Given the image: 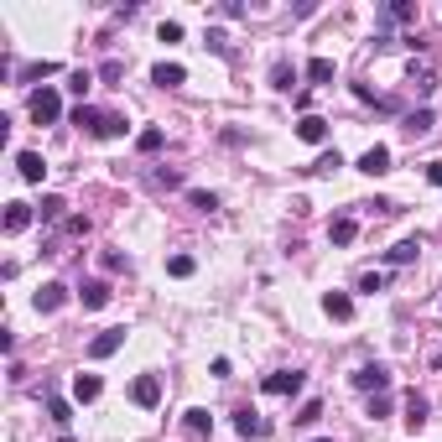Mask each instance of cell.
<instances>
[{
    "instance_id": "4316f807",
    "label": "cell",
    "mask_w": 442,
    "mask_h": 442,
    "mask_svg": "<svg viewBox=\"0 0 442 442\" xmlns=\"http://www.w3.org/2000/svg\"><path fill=\"white\" fill-rule=\"evenodd\" d=\"M317 417H323V400H307V406H302V411H297L291 422H297V427H312Z\"/></svg>"
},
{
    "instance_id": "836d02e7",
    "label": "cell",
    "mask_w": 442,
    "mask_h": 442,
    "mask_svg": "<svg viewBox=\"0 0 442 442\" xmlns=\"http://www.w3.org/2000/svg\"><path fill=\"white\" fill-rule=\"evenodd\" d=\"M89 84H94V73H73V84H68V89L78 94V99H84V94H89Z\"/></svg>"
},
{
    "instance_id": "30bf717a",
    "label": "cell",
    "mask_w": 442,
    "mask_h": 442,
    "mask_svg": "<svg viewBox=\"0 0 442 442\" xmlns=\"http://www.w3.org/2000/svg\"><path fill=\"white\" fill-rule=\"evenodd\" d=\"M63 302H68V286H58V281H47V286L37 291V312H58Z\"/></svg>"
},
{
    "instance_id": "8d00e7d4",
    "label": "cell",
    "mask_w": 442,
    "mask_h": 442,
    "mask_svg": "<svg viewBox=\"0 0 442 442\" xmlns=\"http://www.w3.org/2000/svg\"><path fill=\"white\" fill-rule=\"evenodd\" d=\"M427 182H432V187H442V162H432V167H427Z\"/></svg>"
},
{
    "instance_id": "3957f363",
    "label": "cell",
    "mask_w": 442,
    "mask_h": 442,
    "mask_svg": "<svg viewBox=\"0 0 442 442\" xmlns=\"http://www.w3.org/2000/svg\"><path fill=\"white\" fill-rule=\"evenodd\" d=\"M354 385L370 391V396H385V391H391V370H385V365H365V370H354Z\"/></svg>"
},
{
    "instance_id": "1f68e13d",
    "label": "cell",
    "mask_w": 442,
    "mask_h": 442,
    "mask_svg": "<svg viewBox=\"0 0 442 442\" xmlns=\"http://www.w3.org/2000/svg\"><path fill=\"white\" fill-rule=\"evenodd\" d=\"M370 417H391V396H370Z\"/></svg>"
},
{
    "instance_id": "9a60e30c",
    "label": "cell",
    "mask_w": 442,
    "mask_h": 442,
    "mask_svg": "<svg viewBox=\"0 0 442 442\" xmlns=\"http://www.w3.org/2000/svg\"><path fill=\"white\" fill-rule=\"evenodd\" d=\"M354 234H359V224L349 219V213H339V219L328 224V239H333V245H354Z\"/></svg>"
},
{
    "instance_id": "9c48e42d",
    "label": "cell",
    "mask_w": 442,
    "mask_h": 442,
    "mask_svg": "<svg viewBox=\"0 0 442 442\" xmlns=\"http://www.w3.org/2000/svg\"><path fill=\"white\" fill-rule=\"evenodd\" d=\"M16 172H21L26 182H42V177H47V162H42L37 151H16Z\"/></svg>"
},
{
    "instance_id": "7a4b0ae2",
    "label": "cell",
    "mask_w": 442,
    "mask_h": 442,
    "mask_svg": "<svg viewBox=\"0 0 442 442\" xmlns=\"http://www.w3.org/2000/svg\"><path fill=\"white\" fill-rule=\"evenodd\" d=\"M302 385H307L302 370H276V374H265V396H297Z\"/></svg>"
},
{
    "instance_id": "52a82bcc",
    "label": "cell",
    "mask_w": 442,
    "mask_h": 442,
    "mask_svg": "<svg viewBox=\"0 0 442 442\" xmlns=\"http://www.w3.org/2000/svg\"><path fill=\"white\" fill-rule=\"evenodd\" d=\"M120 343H125V328H110V333H99V339L89 343V359H110V354H120Z\"/></svg>"
},
{
    "instance_id": "8fae6325",
    "label": "cell",
    "mask_w": 442,
    "mask_h": 442,
    "mask_svg": "<svg viewBox=\"0 0 442 442\" xmlns=\"http://www.w3.org/2000/svg\"><path fill=\"white\" fill-rule=\"evenodd\" d=\"M78 302H84L89 312H99V307L110 302V281H84V291H78Z\"/></svg>"
},
{
    "instance_id": "d6a6232c",
    "label": "cell",
    "mask_w": 442,
    "mask_h": 442,
    "mask_svg": "<svg viewBox=\"0 0 442 442\" xmlns=\"http://www.w3.org/2000/svg\"><path fill=\"white\" fill-rule=\"evenodd\" d=\"M391 16H396V21H411V16H417V6H411V0H396Z\"/></svg>"
},
{
    "instance_id": "ffe728a7",
    "label": "cell",
    "mask_w": 442,
    "mask_h": 442,
    "mask_svg": "<svg viewBox=\"0 0 442 442\" xmlns=\"http://www.w3.org/2000/svg\"><path fill=\"white\" fill-rule=\"evenodd\" d=\"M63 208H68V203H63L58 193H47L42 203H37V219H42V224H58V219H63Z\"/></svg>"
},
{
    "instance_id": "277c9868",
    "label": "cell",
    "mask_w": 442,
    "mask_h": 442,
    "mask_svg": "<svg viewBox=\"0 0 442 442\" xmlns=\"http://www.w3.org/2000/svg\"><path fill=\"white\" fill-rule=\"evenodd\" d=\"M130 400L151 411L156 400H162V380H156V374H136V385H130Z\"/></svg>"
},
{
    "instance_id": "4dcf8cb0",
    "label": "cell",
    "mask_w": 442,
    "mask_h": 442,
    "mask_svg": "<svg viewBox=\"0 0 442 442\" xmlns=\"http://www.w3.org/2000/svg\"><path fill=\"white\" fill-rule=\"evenodd\" d=\"M99 136H125V120H120V115H104V130H99Z\"/></svg>"
},
{
    "instance_id": "603a6c76",
    "label": "cell",
    "mask_w": 442,
    "mask_h": 442,
    "mask_svg": "<svg viewBox=\"0 0 442 442\" xmlns=\"http://www.w3.org/2000/svg\"><path fill=\"white\" fill-rule=\"evenodd\" d=\"M47 417L58 422V427H68V422H73V406H68L63 396H52V400H47Z\"/></svg>"
},
{
    "instance_id": "44dd1931",
    "label": "cell",
    "mask_w": 442,
    "mask_h": 442,
    "mask_svg": "<svg viewBox=\"0 0 442 442\" xmlns=\"http://www.w3.org/2000/svg\"><path fill=\"white\" fill-rule=\"evenodd\" d=\"M73 125H84V130H94V136H99V130H104V110H89V104H78V110H73Z\"/></svg>"
},
{
    "instance_id": "5b68a950",
    "label": "cell",
    "mask_w": 442,
    "mask_h": 442,
    "mask_svg": "<svg viewBox=\"0 0 442 442\" xmlns=\"http://www.w3.org/2000/svg\"><path fill=\"white\" fill-rule=\"evenodd\" d=\"M323 312L333 317V323H349V317H354V297H349V291H328V297H323Z\"/></svg>"
},
{
    "instance_id": "cb8c5ba5",
    "label": "cell",
    "mask_w": 442,
    "mask_h": 442,
    "mask_svg": "<svg viewBox=\"0 0 442 442\" xmlns=\"http://www.w3.org/2000/svg\"><path fill=\"white\" fill-rule=\"evenodd\" d=\"M307 78H312V84H333V63L328 58H312V63H307Z\"/></svg>"
},
{
    "instance_id": "484cf974",
    "label": "cell",
    "mask_w": 442,
    "mask_h": 442,
    "mask_svg": "<svg viewBox=\"0 0 442 442\" xmlns=\"http://www.w3.org/2000/svg\"><path fill=\"white\" fill-rule=\"evenodd\" d=\"M162 141H167V136H162L156 125H151V130H141V136H136V146H141L146 156H151V151H162Z\"/></svg>"
},
{
    "instance_id": "e0dca14e",
    "label": "cell",
    "mask_w": 442,
    "mask_h": 442,
    "mask_svg": "<svg viewBox=\"0 0 442 442\" xmlns=\"http://www.w3.org/2000/svg\"><path fill=\"white\" fill-rule=\"evenodd\" d=\"M406 427H411V432H422V427H427V400L417 391L406 396Z\"/></svg>"
},
{
    "instance_id": "83f0119b",
    "label": "cell",
    "mask_w": 442,
    "mask_h": 442,
    "mask_svg": "<svg viewBox=\"0 0 442 442\" xmlns=\"http://www.w3.org/2000/svg\"><path fill=\"white\" fill-rule=\"evenodd\" d=\"M187 203H193V208H219V198H213V193H203V187H193V193H187Z\"/></svg>"
},
{
    "instance_id": "7c38bea8",
    "label": "cell",
    "mask_w": 442,
    "mask_h": 442,
    "mask_svg": "<svg viewBox=\"0 0 442 442\" xmlns=\"http://www.w3.org/2000/svg\"><path fill=\"white\" fill-rule=\"evenodd\" d=\"M359 172H370V177H380V172H391V151H385V146H370V151L359 156Z\"/></svg>"
},
{
    "instance_id": "2e32d148",
    "label": "cell",
    "mask_w": 442,
    "mask_h": 442,
    "mask_svg": "<svg viewBox=\"0 0 442 442\" xmlns=\"http://www.w3.org/2000/svg\"><path fill=\"white\" fill-rule=\"evenodd\" d=\"M32 219H37V208H26V203H11V208H6V234H21Z\"/></svg>"
},
{
    "instance_id": "8992f818",
    "label": "cell",
    "mask_w": 442,
    "mask_h": 442,
    "mask_svg": "<svg viewBox=\"0 0 442 442\" xmlns=\"http://www.w3.org/2000/svg\"><path fill=\"white\" fill-rule=\"evenodd\" d=\"M297 136H302L307 146H323V141H328V120H323V115H302V120H297Z\"/></svg>"
},
{
    "instance_id": "ba28073f",
    "label": "cell",
    "mask_w": 442,
    "mask_h": 442,
    "mask_svg": "<svg viewBox=\"0 0 442 442\" xmlns=\"http://www.w3.org/2000/svg\"><path fill=\"white\" fill-rule=\"evenodd\" d=\"M99 391H104V380H99V374H73V400H78V406L99 400Z\"/></svg>"
},
{
    "instance_id": "4fadbf2b",
    "label": "cell",
    "mask_w": 442,
    "mask_h": 442,
    "mask_svg": "<svg viewBox=\"0 0 442 442\" xmlns=\"http://www.w3.org/2000/svg\"><path fill=\"white\" fill-rule=\"evenodd\" d=\"M182 427H187V437H208L213 432V417L203 406H193V411H182Z\"/></svg>"
},
{
    "instance_id": "6da1fadb",
    "label": "cell",
    "mask_w": 442,
    "mask_h": 442,
    "mask_svg": "<svg viewBox=\"0 0 442 442\" xmlns=\"http://www.w3.org/2000/svg\"><path fill=\"white\" fill-rule=\"evenodd\" d=\"M26 110H32V120H37V125H52V120L63 115V94H58V89H37Z\"/></svg>"
},
{
    "instance_id": "5bb4252c",
    "label": "cell",
    "mask_w": 442,
    "mask_h": 442,
    "mask_svg": "<svg viewBox=\"0 0 442 442\" xmlns=\"http://www.w3.org/2000/svg\"><path fill=\"white\" fill-rule=\"evenodd\" d=\"M182 78H187L182 63H156V68H151V84H162V89H177Z\"/></svg>"
},
{
    "instance_id": "74e56055",
    "label": "cell",
    "mask_w": 442,
    "mask_h": 442,
    "mask_svg": "<svg viewBox=\"0 0 442 442\" xmlns=\"http://www.w3.org/2000/svg\"><path fill=\"white\" fill-rule=\"evenodd\" d=\"M317 442H328V437H317Z\"/></svg>"
},
{
    "instance_id": "e575fe53",
    "label": "cell",
    "mask_w": 442,
    "mask_h": 442,
    "mask_svg": "<svg viewBox=\"0 0 442 442\" xmlns=\"http://www.w3.org/2000/svg\"><path fill=\"white\" fill-rule=\"evenodd\" d=\"M162 42H182V26L177 21H162Z\"/></svg>"
},
{
    "instance_id": "ac0fdd59",
    "label": "cell",
    "mask_w": 442,
    "mask_h": 442,
    "mask_svg": "<svg viewBox=\"0 0 442 442\" xmlns=\"http://www.w3.org/2000/svg\"><path fill=\"white\" fill-rule=\"evenodd\" d=\"M417 239H400V245H391V250H385V260H391V265H411V260H417Z\"/></svg>"
},
{
    "instance_id": "d590c367",
    "label": "cell",
    "mask_w": 442,
    "mask_h": 442,
    "mask_svg": "<svg viewBox=\"0 0 442 442\" xmlns=\"http://www.w3.org/2000/svg\"><path fill=\"white\" fill-rule=\"evenodd\" d=\"M47 73H58V63H32L26 68V78H47Z\"/></svg>"
},
{
    "instance_id": "7402d4cb",
    "label": "cell",
    "mask_w": 442,
    "mask_h": 442,
    "mask_svg": "<svg viewBox=\"0 0 442 442\" xmlns=\"http://www.w3.org/2000/svg\"><path fill=\"white\" fill-rule=\"evenodd\" d=\"M432 125H437L432 110H411V115H406V136H427Z\"/></svg>"
},
{
    "instance_id": "f1b7e54d",
    "label": "cell",
    "mask_w": 442,
    "mask_h": 442,
    "mask_svg": "<svg viewBox=\"0 0 442 442\" xmlns=\"http://www.w3.org/2000/svg\"><path fill=\"white\" fill-rule=\"evenodd\" d=\"M359 291H370V297H374V291H385V276L380 271H365V276H359Z\"/></svg>"
},
{
    "instance_id": "f546056e",
    "label": "cell",
    "mask_w": 442,
    "mask_h": 442,
    "mask_svg": "<svg viewBox=\"0 0 442 442\" xmlns=\"http://www.w3.org/2000/svg\"><path fill=\"white\" fill-rule=\"evenodd\" d=\"M167 271H172V276H193V255H172Z\"/></svg>"
},
{
    "instance_id": "d4e9b609",
    "label": "cell",
    "mask_w": 442,
    "mask_h": 442,
    "mask_svg": "<svg viewBox=\"0 0 442 442\" xmlns=\"http://www.w3.org/2000/svg\"><path fill=\"white\" fill-rule=\"evenodd\" d=\"M297 84V68H291V63H276L271 68V89H291Z\"/></svg>"
},
{
    "instance_id": "d6986e66",
    "label": "cell",
    "mask_w": 442,
    "mask_h": 442,
    "mask_svg": "<svg viewBox=\"0 0 442 442\" xmlns=\"http://www.w3.org/2000/svg\"><path fill=\"white\" fill-rule=\"evenodd\" d=\"M234 432H239V437H265V422L255 417V411H239V417H234Z\"/></svg>"
}]
</instances>
